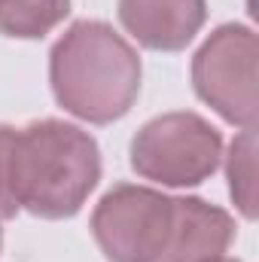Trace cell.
Here are the masks:
<instances>
[{
    "instance_id": "cell-1",
    "label": "cell",
    "mask_w": 259,
    "mask_h": 262,
    "mask_svg": "<svg viewBox=\"0 0 259 262\" xmlns=\"http://www.w3.org/2000/svg\"><path fill=\"white\" fill-rule=\"evenodd\" d=\"M92 232L113 262H210L232 241V216L198 198L116 186L101 198Z\"/></svg>"
},
{
    "instance_id": "cell-2",
    "label": "cell",
    "mask_w": 259,
    "mask_h": 262,
    "mask_svg": "<svg viewBox=\"0 0 259 262\" xmlns=\"http://www.w3.org/2000/svg\"><path fill=\"white\" fill-rule=\"evenodd\" d=\"M101 177L98 143L58 119L28 128L0 125V216L31 210L37 216H70Z\"/></svg>"
},
{
    "instance_id": "cell-3",
    "label": "cell",
    "mask_w": 259,
    "mask_h": 262,
    "mask_svg": "<svg viewBox=\"0 0 259 262\" xmlns=\"http://www.w3.org/2000/svg\"><path fill=\"white\" fill-rule=\"evenodd\" d=\"M49 76L64 110L89 122H113L137 98L140 61L104 21H79L55 43Z\"/></svg>"
},
{
    "instance_id": "cell-4",
    "label": "cell",
    "mask_w": 259,
    "mask_h": 262,
    "mask_svg": "<svg viewBox=\"0 0 259 262\" xmlns=\"http://www.w3.org/2000/svg\"><path fill=\"white\" fill-rule=\"evenodd\" d=\"M223 140L213 125L195 113H168L137 131L131 165L140 177L165 186L201 183L220 165Z\"/></svg>"
},
{
    "instance_id": "cell-5",
    "label": "cell",
    "mask_w": 259,
    "mask_h": 262,
    "mask_svg": "<svg viewBox=\"0 0 259 262\" xmlns=\"http://www.w3.org/2000/svg\"><path fill=\"white\" fill-rule=\"evenodd\" d=\"M256 34L241 25H226L207 37L192 61L195 92L244 131L256 125Z\"/></svg>"
},
{
    "instance_id": "cell-6",
    "label": "cell",
    "mask_w": 259,
    "mask_h": 262,
    "mask_svg": "<svg viewBox=\"0 0 259 262\" xmlns=\"http://www.w3.org/2000/svg\"><path fill=\"white\" fill-rule=\"evenodd\" d=\"M119 18L137 43L174 52L198 34L204 0H119Z\"/></svg>"
},
{
    "instance_id": "cell-7",
    "label": "cell",
    "mask_w": 259,
    "mask_h": 262,
    "mask_svg": "<svg viewBox=\"0 0 259 262\" xmlns=\"http://www.w3.org/2000/svg\"><path fill=\"white\" fill-rule=\"evenodd\" d=\"M70 0H0V34L40 37L67 15Z\"/></svg>"
},
{
    "instance_id": "cell-8",
    "label": "cell",
    "mask_w": 259,
    "mask_h": 262,
    "mask_svg": "<svg viewBox=\"0 0 259 262\" xmlns=\"http://www.w3.org/2000/svg\"><path fill=\"white\" fill-rule=\"evenodd\" d=\"M229 189L244 216L256 213V137L241 131L229 152Z\"/></svg>"
},
{
    "instance_id": "cell-9",
    "label": "cell",
    "mask_w": 259,
    "mask_h": 262,
    "mask_svg": "<svg viewBox=\"0 0 259 262\" xmlns=\"http://www.w3.org/2000/svg\"><path fill=\"white\" fill-rule=\"evenodd\" d=\"M210 262H235V259H223V256H217V259H210Z\"/></svg>"
}]
</instances>
